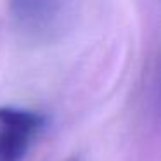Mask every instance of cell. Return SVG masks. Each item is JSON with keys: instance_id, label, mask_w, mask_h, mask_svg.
<instances>
[{"instance_id": "1", "label": "cell", "mask_w": 161, "mask_h": 161, "mask_svg": "<svg viewBox=\"0 0 161 161\" xmlns=\"http://www.w3.org/2000/svg\"><path fill=\"white\" fill-rule=\"evenodd\" d=\"M45 116L16 106L0 108V161H23L45 128Z\"/></svg>"}, {"instance_id": "2", "label": "cell", "mask_w": 161, "mask_h": 161, "mask_svg": "<svg viewBox=\"0 0 161 161\" xmlns=\"http://www.w3.org/2000/svg\"><path fill=\"white\" fill-rule=\"evenodd\" d=\"M19 30L31 38H45L56 31L63 14V0H11Z\"/></svg>"}, {"instance_id": "3", "label": "cell", "mask_w": 161, "mask_h": 161, "mask_svg": "<svg viewBox=\"0 0 161 161\" xmlns=\"http://www.w3.org/2000/svg\"><path fill=\"white\" fill-rule=\"evenodd\" d=\"M158 104H159V109H161V85H159V92H158Z\"/></svg>"}, {"instance_id": "4", "label": "cell", "mask_w": 161, "mask_h": 161, "mask_svg": "<svg viewBox=\"0 0 161 161\" xmlns=\"http://www.w3.org/2000/svg\"><path fill=\"white\" fill-rule=\"evenodd\" d=\"M69 161H76V159H69Z\"/></svg>"}]
</instances>
